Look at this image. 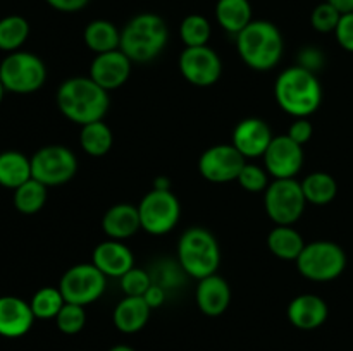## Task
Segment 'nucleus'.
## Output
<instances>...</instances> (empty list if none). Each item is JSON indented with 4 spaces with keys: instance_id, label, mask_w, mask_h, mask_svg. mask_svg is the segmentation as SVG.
<instances>
[{
    "instance_id": "nucleus-1",
    "label": "nucleus",
    "mask_w": 353,
    "mask_h": 351,
    "mask_svg": "<svg viewBox=\"0 0 353 351\" xmlns=\"http://www.w3.org/2000/svg\"><path fill=\"white\" fill-rule=\"evenodd\" d=\"M109 92L97 85L90 76L65 79L57 89L59 110L79 126L103 120L109 112Z\"/></svg>"
},
{
    "instance_id": "nucleus-2",
    "label": "nucleus",
    "mask_w": 353,
    "mask_h": 351,
    "mask_svg": "<svg viewBox=\"0 0 353 351\" xmlns=\"http://www.w3.org/2000/svg\"><path fill=\"white\" fill-rule=\"evenodd\" d=\"M274 96L283 112L296 117H309L323 102V86L316 72L292 65L278 76L274 83Z\"/></svg>"
},
{
    "instance_id": "nucleus-3",
    "label": "nucleus",
    "mask_w": 353,
    "mask_h": 351,
    "mask_svg": "<svg viewBox=\"0 0 353 351\" xmlns=\"http://www.w3.org/2000/svg\"><path fill=\"white\" fill-rule=\"evenodd\" d=\"M236 50L250 69L271 71L281 61L285 41L274 23L264 19L252 21L236 34Z\"/></svg>"
},
{
    "instance_id": "nucleus-4",
    "label": "nucleus",
    "mask_w": 353,
    "mask_h": 351,
    "mask_svg": "<svg viewBox=\"0 0 353 351\" xmlns=\"http://www.w3.org/2000/svg\"><path fill=\"white\" fill-rule=\"evenodd\" d=\"M169 40V30L161 16L152 12L131 17L121 31L119 48L131 58V62L154 61L161 55Z\"/></svg>"
},
{
    "instance_id": "nucleus-5",
    "label": "nucleus",
    "mask_w": 353,
    "mask_h": 351,
    "mask_svg": "<svg viewBox=\"0 0 353 351\" xmlns=\"http://www.w3.org/2000/svg\"><path fill=\"white\" fill-rule=\"evenodd\" d=\"M178 262L183 272L195 279L216 274L221 264V248L216 236L205 227H190L179 236Z\"/></svg>"
},
{
    "instance_id": "nucleus-6",
    "label": "nucleus",
    "mask_w": 353,
    "mask_h": 351,
    "mask_svg": "<svg viewBox=\"0 0 353 351\" xmlns=\"http://www.w3.org/2000/svg\"><path fill=\"white\" fill-rule=\"evenodd\" d=\"M295 264L300 274L309 281L327 282L343 274L347 267V253L333 241H312L305 243Z\"/></svg>"
},
{
    "instance_id": "nucleus-7",
    "label": "nucleus",
    "mask_w": 353,
    "mask_h": 351,
    "mask_svg": "<svg viewBox=\"0 0 353 351\" xmlns=\"http://www.w3.org/2000/svg\"><path fill=\"white\" fill-rule=\"evenodd\" d=\"M0 81L7 92L17 95L34 93L47 81V67L38 55L31 52H10L0 62Z\"/></svg>"
},
{
    "instance_id": "nucleus-8",
    "label": "nucleus",
    "mask_w": 353,
    "mask_h": 351,
    "mask_svg": "<svg viewBox=\"0 0 353 351\" xmlns=\"http://www.w3.org/2000/svg\"><path fill=\"white\" fill-rule=\"evenodd\" d=\"M307 200L302 182L293 179H274L264 191L265 213L276 226H293L302 217Z\"/></svg>"
},
{
    "instance_id": "nucleus-9",
    "label": "nucleus",
    "mask_w": 353,
    "mask_h": 351,
    "mask_svg": "<svg viewBox=\"0 0 353 351\" xmlns=\"http://www.w3.org/2000/svg\"><path fill=\"white\" fill-rule=\"evenodd\" d=\"M141 229L154 236L168 234L178 226L181 203L171 189H150L138 203Z\"/></svg>"
},
{
    "instance_id": "nucleus-10",
    "label": "nucleus",
    "mask_w": 353,
    "mask_h": 351,
    "mask_svg": "<svg viewBox=\"0 0 353 351\" xmlns=\"http://www.w3.org/2000/svg\"><path fill=\"white\" fill-rule=\"evenodd\" d=\"M76 171V155L64 145H47L31 157V176L47 188L65 184L74 178Z\"/></svg>"
},
{
    "instance_id": "nucleus-11",
    "label": "nucleus",
    "mask_w": 353,
    "mask_h": 351,
    "mask_svg": "<svg viewBox=\"0 0 353 351\" xmlns=\"http://www.w3.org/2000/svg\"><path fill=\"white\" fill-rule=\"evenodd\" d=\"M107 277L93 264H78L68 268L59 282L62 296L68 303L86 306L103 295Z\"/></svg>"
},
{
    "instance_id": "nucleus-12",
    "label": "nucleus",
    "mask_w": 353,
    "mask_h": 351,
    "mask_svg": "<svg viewBox=\"0 0 353 351\" xmlns=\"http://www.w3.org/2000/svg\"><path fill=\"white\" fill-rule=\"evenodd\" d=\"M247 164V158L233 147V145H214L207 148L199 160V171L203 179L210 182H231L236 181L241 169Z\"/></svg>"
},
{
    "instance_id": "nucleus-13",
    "label": "nucleus",
    "mask_w": 353,
    "mask_h": 351,
    "mask_svg": "<svg viewBox=\"0 0 353 351\" xmlns=\"http://www.w3.org/2000/svg\"><path fill=\"white\" fill-rule=\"evenodd\" d=\"M179 71L183 78L195 86H212L219 81L223 62L214 48L186 47L179 55Z\"/></svg>"
},
{
    "instance_id": "nucleus-14",
    "label": "nucleus",
    "mask_w": 353,
    "mask_h": 351,
    "mask_svg": "<svg viewBox=\"0 0 353 351\" xmlns=\"http://www.w3.org/2000/svg\"><path fill=\"white\" fill-rule=\"evenodd\" d=\"M262 158L269 176L274 179H293L303 167V148L288 134H278L272 138Z\"/></svg>"
},
{
    "instance_id": "nucleus-15",
    "label": "nucleus",
    "mask_w": 353,
    "mask_h": 351,
    "mask_svg": "<svg viewBox=\"0 0 353 351\" xmlns=\"http://www.w3.org/2000/svg\"><path fill=\"white\" fill-rule=\"evenodd\" d=\"M271 127L261 117H247L234 126L231 134V145L243 155L245 158L262 157L271 145Z\"/></svg>"
},
{
    "instance_id": "nucleus-16",
    "label": "nucleus",
    "mask_w": 353,
    "mask_h": 351,
    "mask_svg": "<svg viewBox=\"0 0 353 351\" xmlns=\"http://www.w3.org/2000/svg\"><path fill=\"white\" fill-rule=\"evenodd\" d=\"M131 58L121 48L97 54L90 64V78L103 89H117L131 74Z\"/></svg>"
},
{
    "instance_id": "nucleus-17",
    "label": "nucleus",
    "mask_w": 353,
    "mask_h": 351,
    "mask_svg": "<svg viewBox=\"0 0 353 351\" xmlns=\"http://www.w3.org/2000/svg\"><path fill=\"white\" fill-rule=\"evenodd\" d=\"M92 264L105 277L121 279L128 270L134 267V257L123 241L107 240L95 246L92 255Z\"/></svg>"
},
{
    "instance_id": "nucleus-18",
    "label": "nucleus",
    "mask_w": 353,
    "mask_h": 351,
    "mask_svg": "<svg viewBox=\"0 0 353 351\" xmlns=\"http://www.w3.org/2000/svg\"><path fill=\"white\" fill-rule=\"evenodd\" d=\"M34 315L30 303L17 296H0V336L17 339L30 332Z\"/></svg>"
},
{
    "instance_id": "nucleus-19",
    "label": "nucleus",
    "mask_w": 353,
    "mask_h": 351,
    "mask_svg": "<svg viewBox=\"0 0 353 351\" xmlns=\"http://www.w3.org/2000/svg\"><path fill=\"white\" fill-rule=\"evenodd\" d=\"M288 320L300 330H314L323 326L330 315L326 301L317 295H300L290 301Z\"/></svg>"
},
{
    "instance_id": "nucleus-20",
    "label": "nucleus",
    "mask_w": 353,
    "mask_h": 351,
    "mask_svg": "<svg viewBox=\"0 0 353 351\" xmlns=\"http://www.w3.org/2000/svg\"><path fill=\"white\" fill-rule=\"evenodd\" d=\"M196 305L207 317H219L228 310L231 303V288L221 275L212 274L203 277L196 286Z\"/></svg>"
},
{
    "instance_id": "nucleus-21",
    "label": "nucleus",
    "mask_w": 353,
    "mask_h": 351,
    "mask_svg": "<svg viewBox=\"0 0 353 351\" xmlns=\"http://www.w3.org/2000/svg\"><path fill=\"white\" fill-rule=\"evenodd\" d=\"M141 229L138 206L131 203H116L102 217V231L109 240L124 241Z\"/></svg>"
},
{
    "instance_id": "nucleus-22",
    "label": "nucleus",
    "mask_w": 353,
    "mask_h": 351,
    "mask_svg": "<svg viewBox=\"0 0 353 351\" xmlns=\"http://www.w3.org/2000/svg\"><path fill=\"white\" fill-rule=\"evenodd\" d=\"M150 312L143 296H124L114 308V326L124 334H134L147 326Z\"/></svg>"
},
{
    "instance_id": "nucleus-23",
    "label": "nucleus",
    "mask_w": 353,
    "mask_h": 351,
    "mask_svg": "<svg viewBox=\"0 0 353 351\" xmlns=\"http://www.w3.org/2000/svg\"><path fill=\"white\" fill-rule=\"evenodd\" d=\"M216 19L219 26L236 36L252 23V6L248 0H217Z\"/></svg>"
},
{
    "instance_id": "nucleus-24",
    "label": "nucleus",
    "mask_w": 353,
    "mask_h": 351,
    "mask_svg": "<svg viewBox=\"0 0 353 351\" xmlns=\"http://www.w3.org/2000/svg\"><path fill=\"white\" fill-rule=\"evenodd\" d=\"M31 178V158L16 150L0 153V186L16 189Z\"/></svg>"
},
{
    "instance_id": "nucleus-25",
    "label": "nucleus",
    "mask_w": 353,
    "mask_h": 351,
    "mask_svg": "<svg viewBox=\"0 0 353 351\" xmlns=\"http://www.w3.org/2000/svg\"><path fill=\"white\" fill-rule=\"evenodd\" d=\"M83 40L86 47L95 54L117 50L121 45V31L114 23L107 19H95L88 23L83 31Z\"/></svg>"
},
{
    "instance_id": "nucleus-26",
    "label": "nucleus",
    "mask_w": 353,
    "mask_h": 351,
    "mask_svg": "<svg viewBox=\"0 0 353 351\" xmlns=\"http://www.w3.org/2000/svg\"><path fill=\"white\" fill-rule=\"evenodd\" d=\"M305 241L302 234L292 226H276L268 236V248L274 257L281 260L295 262L302 253Z\"/></svg>"
},
{
    "instance_id": "nucleus-27",
    "label": "nucleus",
    "mask_w": 353,
    "mask_h": 351,
    "mask_svg": "<svg viewBox=\"0 0 353 351\" xmlns=\"http://www.w3.org/2000/svg\"><path fill=\"white\" fill-rule=\"evenodd\" d=\"M112 129L103 120H95V123L81 126L79 145L92 157H102V155L109 153V150L112 148Z\"/></svg>"
},
{
    "instance_id": "nucleus-28",
    "label": "nucleus",
    "mask_w": 353,
    "mask_h": 351,
    "mask_svg": "<svg viewBox=\"0 0 353 351\" xmlns=\"http://www.w3.org/2000/svg\"><path fill=\"white\" fill-rule=\"evenodd\" d=\"M302 189L307 203L323 206L333 202L338 193V184L327 172H312L302 181Z\"/></svg>"
},
{
    "instance_id": "nucleus-29",
    "label": "nucleus",
    "mask_w": 353,
    "mask_h": 351,
    "mask_svg": "<svg viewBox=\"0 0 353 351\" xmlns=\"http://www.w3.org/2000/svg\"><path fill=\"white\" fill-rule=\"evenodd\" d=\"M12 202L17 212L24 213V215H33V213L40 212L47 202V186L33 178L28 179L24 184L14 189Z\"/></svg>"
},
{
    "instance_id": "nucleus-30",
    "label": "nucleus",
    "mask_w": 353,
    "mask_h": 351,
    "mask_svg": "<svg viewBox=\"0 0 353 351\" xmlns=\"http://www.w3.org/2000/svg\"><path fill=\"white\" fill-rule=\"evenodd\" d=\"M30 36V23L23 16H7L0 19V50L17 52Z\"/></svg>"
},
{
    "instance_id": "nucleus-31",
    "label": "nucleus",
    "mask_w": 353,
    "mask_h": 351,
    "mask_svg": "<svg viewBox=\"0 0 353 351\" xmlns=\"http://www.w3.org/2000/svg\"><path fill=\"white\" fill-rule=\"evenodd\" d=\"M65 299L62 296L61 289L52 288V286H45V288L38 289L31 298L30 306L33 310L34 319L40 320H50L57 317L61 308L64 306Z\"/></svg>"
},
{
    "instance_id": "nucleus-32",
    "label": "nucleus",
    "mask_w": 353,
    "mask_h": 351,
    "mask_svg": "<svg viewBox=\"0 0 353 351\" xmlns=\"http://www.w3.org/2000/svg\"><path fill=\"white\" fill-rule=\"evenodd\" d=\"M210 34H212L210 23L200 14H190L179 26V36L186 47H203L209 43Z\"/></svg>"
},
{
    "instance_id": "nucleus-33",
    "label": "nucleus",
    "mask_w": 353,
    "mask_h": 351,
    "mask_svg": "<svg viewBox=\"0 0 353 351\" xmlns=\"http://www.w3.org/2000/svg\"><path fill=\"white\" fill-rule=\"evenodd\" d=\"M55 323H57V329L62 334H68V336H74V334L81 332L86 323L85 306L65 301L61 312L55 317Z\"/></svg>"
},
{
    "instance_id": "nucleus-34",
    "label": "nucleus",
    "mask_w": 353,
    "mask_h": 351,
    "mask_svg": "<svg viewBox=\"0 0 353 351\" xmlns=\"http://www.w3.org/2000/svg\"><path fill=\"white\" fill-rule=\"evenodd\" d=\"M341 19V12L330 2H323L310 14V24L319 33H334L338 23Z\"/></svg>"
},
{
    "instance_id": "nucleus-35",
    "label": "nucleus",
    "mask_w": 353,
    "mask_h": 351,
    "mask_svg": "<svg viewBox=\"0 0 353 351\" xmlns=\"http://www.w3.org/2000/svg\"><path fill=\"white\" fill-rule=\"evenodd\" d=\"M248 193H262L269 186V172L257 164H245L236 179Z\"/></svg>"
},
{
    "instance_id": "nucleus-36",
    "label": "nucleus",
    "mask_w": 353,
    "mask_h": 351,
    "mask_svg": "<svg viewBox=\"0 0 353 351\" xmlns=\"http://www.w3.org/2000/svg\"><path fill=\"white\" fill-rule=\"evenodd\" d=\"M119 281L121 289H123L126 296H143L147 292V289L154 284L150 274L147 270H143V268L138 267H133L131 270H128Z\"/></svg>"
},
{
    "instance_id": "nucleus-37",
    "label": "nucleus",
    "mask_w": 353,
    "mask_h": 351,
    "mask_svg": "<svg viewBox=\"0 0 353 351\" xmlns=\"http://www.w3.org/2000/svg\"><path fill=\"white\" fill-rule=\"evenodd\" d=\"M334 34H336V41L340 43V47L353 54V12L341 14Z\"/></svg>"
},
{
    "instance_id": "nucleus-38",
    "label": "nucleus",
    "mask_w": 353,
    "mask_h": 351,
    "mask_svg": "<svg viewBox=\"0 0 353 351\" xmlns=\"http://www.w3.org/2000/svg\"><path fill=\"white\" fill-rule=\"evenodd\" d=\"M288 134L290 138H292L293 141H295V143H299V145H305L307 141L310 140V138H312V134H314V126H312V123H310L309 119H307V117H300V119H296L295 123L292 124V126H290V129H288Z\"/></svg>"
},
{
    "instance_id": "nucleus-39",
    "label": "nucleus",
    "mask_w": 353,
    "mask_h": 351,
    "mask_svg": "<svg viewBox=\"0 0 353 351\" xmlns=\"http://www.w3.org/2000/svg\"><path fill=\"white\" fill-rule=\"evenodd\" d=\"M323 54H321L319 48H314V47H307L303 50H300L299 54V65L302 67L309 69V71L316 72L317 69L323 65Z\"/></svg>"
},
{
    "instance_id": "nucleus-40",
    "label": "nucleus",
    "mask_w": 353,
    "mask_h": 351,
    "mask_svg": "<svg viewBox=\"0 0 353 351\" xmlns=\"http://www.w3.org/2000/svg\"><path fill=\"white\" fill-rule=\"evenodd\" d=\"M45 2L59 12H78L88 6L90 0H45Z\"/></svg>"
},
{
    "instance_id": "nucleus-41",
    "label": "nucleus",
    "mask_w": 353,
    "mask_h": 351,
    "mask_svg": "<svg viewBox=\"0 0 353 351\" xmlns=\"http://www.w3.org/2000/svg\"><path fill=\"white\" fill-rule=\"evenodd\" d=\"M143 299L150 308H159L165 301V289L161 284H152L143 295Z\"/></svg>"
},
{
    "instance_id": "nucleus-42",
    "label": "nucleus",
    "mask_w": 353,
    "mask_h": 351,
    "mask_svg": "<svg viewBox=\"0 0 353 351\" xmlns=\"http://www.w3.org/2000/svg\"><path fill=\"white\" fill-rule=\"evenodd\" d=\"M326 2H330L331 6L336 7L341 14L353 12V0H326Z\"/></svg>"
},
{
    "instance_id": "nucleus-43",
    "label": "nucleus",
    "mask_w": 353,
    "mask_h": 351,
    "mask_svg": "<svg viewBox=\"0 0 353 351\" xmlns=\"http://www.w3.org/2000/svg\"><path fill=\"white\" fill-rule=\"evenodd\" d=\"M154 188L155 189H171V181L164 176H159L157 179L154 181Z\"/></svg>"
},
{
    "instance_id": "nucleus-44",
    "label": "nucleus",
    "mask_w": 353,
    "mask_h": 351,
    "mask_svg": "<svg viewBox=\"0 0 353 351\" xmlns=\"http://www.w3.org/2000/svg\"><path fill=\"white\" fill-rule=\"evenodd\" d=\"M109 351H137V350H133L131 346H126V344H117V346L110 348Z\"/></svg>"
},
{
    "instance_id": "nucleus-45",
    "label": "nucleus",
    "mask_w": 353,
    "mask_h": 351,
    "mask_svg": "<svg viewBox=\"0 0 353 351\" xmlns=\"http://www.w3.org/2000/svg\"><path fill=\"white\" fill-rule=\"evenodd\" d=\"M6 86H3V83L0 81V103H2V100H3V96H6Z\"/></svg>"
}]
</instances>
